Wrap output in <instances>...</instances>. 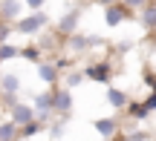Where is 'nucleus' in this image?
<instances>
[{
    "instance_id": "20",
    "label": "nucleus",
    "mask_w": 156,
    "mask_h": 141,
    "mask_svg": "<svg viewBox=\"0 0 156 141\" xmlns=\"http://www.w3.org/2000/svg\"><path fill=\"white\" fill-rule=\"evenodd\" d=\"M84 78H87V75H84V69H73V72H67V78H64V86H67V89H75Z\"/></svg>"
},
{
    "instance_id": "6",
    "label": "nucleus",
    "mask_w": 156,
    "mask_h": 141,
    "mask_svg": "<svg viewBox=\"0 0 156 141\" xmlns=\"http://www.w3.org/2000/svg\"><path fill=\"white\" fill-rule=\"evenodd\" d=\"M93 127H95V133H98L104 141H116V136L122 133V124H119V118H113V115H107V118H95Z\"/></svg>"
},
{
    "instance_id": "13",
    "label": "nucleus",
    "mask_w": 156,
    "mask_h": 141,
    "mask_svg": "<svg viewBox=\"0 0 156 141\" xmlns=\"http://www.w3.org/2000/svg\"><path fill=\"white\" fill-rule=\"evenodd\" d=\"M0 141H20V127L15 121H0Z\"/></svg>"
},
{
    "instance_id": "1",
    "label": "nucleus",
    "mask_w": 156,
    "mask_h": 141,
    "mask_svg": "<svg viewBox=\"0 0 156 141\" xmlns=\"http://www.w3.org/2000/svg\"><path fill=\"white\" fill-rule=\"evenodd\" d=\"M3 104H6V109H9V121H15L17 127H26L29 121L38 118L35 107L26 104V101H20L17 95H3Z\"/></svg>"
},
{
    "instance_id": "4",
    "label": "nucleus",
    "mask_w": 156,
    "mask_h": 141,
    "mask_svg": "<svg viewBox=\"0 0 156 141\" xmlns=\"http://www.w3.org/2000/svg\"><path fill=\"white\" fill-rule=\"evenodd\" d=\"M84 75H87L90 81H95V84H110L113 66H110V61H93V63L84 66Z\"/></svg>"
},
{
    "instance_id": "23",
    "label": "nucleus",
    "mask_w": 156,
    "mask_h": 141,
    "mask_svg": "<svg viewBox=\"0 0 156 141\" xmlns=\"http://www.w3.org/2000/svg\"><path fill=\"white\" fill-rule=\"evenodd\" d=\"M124 6H127L130 12H142L145 6H151V0H122Z\"/></svg>"
},
{
    "instance_id": "19",
    "label": "nucleus",
    "mask_w": 156,
    "mask_h": 141,
    "mask_svg": "<svg viewBox=\"0 0 156 141\" xmlns=\"http://www.w3.org/2000/svg\"><path fill=\"white\" fill-rule=\"evenodd\" d=\"M15 58H20V46H15V43H3L0 46V63L15 61Z\"/></svg>"
},
{
    "instance_id": "8",
    "label": "nucleus",
    "mask_w": 156,
    "mask_h": 141,
    "mask_svg": "<svg viewBox=\"0 0 156 141\" xmlns=\"http://www.w3.org/2000/svg\"><path fill=\"white\" fill-rule=\"evenodd\" d=\"M127 17H130V9H127L124 3H113V6H107V9H104V23H107L110 29L122 26Z\"/></svg>"
},
{
    "instance_id": "22",
    "label": "nucleus",
    "mask_w": 156,
    "mask_h": 141,
    "mask_svg": "<svg viewBox=\"0 0 156 141\" xmlns=\"http://www.w3.org/2000/svg\"><path fill=\"white\" fill-rule=\"evenodd\" d=\"M12 26H15V23H3V20H0V46H3V43H12Z\"/></svg>"
},
{
    "instance_id": "25",
    "label": "nucleus",
    "mask_w": 156,
    "mask_h": 141,
    "mask_svg": "<svg viewBox=\"0 0 156 141\" xmlns=\"http://www.w3.org/2000/svg\"><path fill=\"white\" fill-rule=\"evenodd\" d=\"M23 3H26L29 12H44V3H46V0H23Z\"/></svg>"
},
{
    "instance_id": "3",
    "label": "nucleus",
    "mask_w": 156,
    "mask_h": 141,
    "mask_svg": "<svg viewBox=\"0 0 156 141\" xmlns=\"http://www.w3.org/2000/svg\"><path fill=\"white\" fill-rule=\"evenodd\" d=\"M32 107H35V112H38V121H49L52 115H55V92L52 89L38 92V95L32 98Z\"/></svg>"
},
{
    "instance_id": "24",
    "label": "nucleus",
    "mask_w": 156,
    "mask_h": 141,
    "mask_svg": "<svg viewBox=\"0 0 156 141\" xmlns=\"http://www.w3.org/2000/svg\"><path fill=\"white\" fill-rule=\"evenodd\" d=\"M64 127H67L64 121H52V124H49V136L52 138H61L64 136Z\"/></svg>"
},
{
    "instance_id": "16",
    "label": "nucleus",
    "mask_w": 156,
    "mask_h": 141,
    "mask_svg": "<svg viewBox=\"0 0 156 141\" xmlns=\"http://www.w3.org/2000/svg\"><path fill=\"white\" fill-rule=\"evenodd\" d=\"M127 115H130V121H145L147 115H151V109L145 107V101H130Z\"/></svg>"
},
{
    "instance_id": "11",
    "label": "nucleus",
    "mask_w": 156,
    "mask_h": 141,
    "mask_svg": "<svg viewBox=\"0 0 156 141\" xmlns=\"http://www.w3.org/2000/svg\"><path fill=\"white\" fill-rule=\"evenodd\" d=\"M38 78L44 81V84L55 86L58 78H61V66H58L55 61H44V63H38Z\"/></svg>"
},
{
    "instance_id": "5",
    "label": "nucleus",
    "mask_w": 156,
    "mask_h": 141,
    "mask_svg": "<svg viewBox=\"0 0 156 141\" xmlns=\"http://www.w3.org/2000/svg\"><path fill=\"white\" fill-rule=\"evenodd\" d=\"M78 23H81V9H69L64 17H58V29H55V35L69 38V35L78 32Z\"/></svg>"
},
{
    "instance_id": "28",
    "label": "nucleus",
    "mask_w": 156,
    "mask_h": 141,
    "mask_svg": "<svg viewBox=\"0 0 156 141\" xmlns=\"http://www.w3.org/2000/svg\"><path fill=\"white\" fill-rule=\"evenodd\" d=\"M0 81H3V72H0Z\"/></svg>"
},
{
    "instance_id": "14",
    "label": "nucleus",
    "mask_w": 156,
    "mask_h": 141,
    "mask_svg": "<svg viewBox=\"0 0 156 141\" xmlns=\"http://www.w3.org/2000/svg\"><path fill=\"white\" fill-rule=\"evenodd\" d=\"M17 89H20V78H17V75L3 72V81H0V95H17Z\"/></svg>"
},
{
    "instance_id": "2",
    "label": "nucleus",
    "mask_w": 156,
    "mask_h": 141,
    "mask_svg": "<svg viewBox=\"0 0 156 141\" xmlns=\"http://www.w3.org/2000/svg\"><path fill=\"white\" fill-rule=\"evenodd\" d=\"M46 23H49L46 12H29V15H23L20 20L15 23V32H17V35H26V38H32V35H41V32H44Z\"/></svg>"
},
{
    "instance_id": "27",
    "label": "nucleus",
    "mask_w": 156,
    "mask_h": 141,
    "mask_svg": "<svg viewBox=\"0 0 156 141\" xmlns=\"http://www.w3.org/2000/svg\"><path fill=\"white\" fill-rule=\"evenodd\" d=\"M0 121H3V107H0Z\"/></svg>"
},
{
    "instance_id": "12",
    "label": "nucleus",
    "mask_w": 156,
    "mask_h": 141,
    "mask_svg": "<svg viewBox=\"0 0 156 141\" xmlns=\"http://www.w3.org/2000/svg\"><path fill=\"white\" fill-rule=\"evenodd\" d=\"M107 104H110L113 109H127L130 98H127V92L119 89V86H107Z\"/></svg>"
},
{
    "instance_id": "10",
    "label": "nucleus",
    "mask_w": 156,
    "mask_h": 141,
    "mask_svg": "<svg viewBox=\"0 0 156 141\" xmlns=\"http://www.w3.org/2000/svg\"><path fill=\"white\" fill-rule=\"evenodd\" d=\"M95 43H98V38H84L81 32H75V35L67 38V52L69 55H84V52H87L90 46H95Z\"/></svg>"
},
{
    "instance_id": "15",
    "label": "nucleus",
    "mask_w": 156,
    "mask_h": 141,
    "mask_svg": "<svg viewBox=\"0 0 156 141\" xmlns=\"http://www.w3.org/2000/svg\"><path fill=\"white\" fill-rule=\"evenodd\" d=\"M139 20H142V26H145L147 32H156V3L145 6V9L139 12Z\"/></svg>"
},
{
    "instance_id": "18",
    "label": "nucleus",
    "mask_w": 156,
    "mask_h": 141,
    "mask_svg": "<svg viewBox=\"0 0 156 141\" xmlns=\"http://www.w3.org/2000/svg\"><path fill=\"white\" fill-rule=\"evenodd\" d=\"M20 58H23V61H29V63H44V61H41V46L38 43L23 46V49H20Z\"/></svg>"
},
{
    "instance_id": "17",
    "label": "nucleus",
    "mask_w": 156,
    "mask_h": 141,
    "mask_svg": "<svg viewBox=\"0 0 156 141\" xmlns=\"http://www.w3.org/2000/svg\"><path fill=\"white\" fill-rule=\"evenodd\" d=\"M44 130H49L46 127V121H29L26 127H20V138H32V136H38V133H44Z\"/></svg>"
},
{
    "instance_id": "26",
    "label": "nucleus",
    "mask_w": 156,
    "mask_h": 141,
    "mask_svg": "<svg viewBox=\"0 0 156 141\" xmlns=\"http://www.w3.org/2000/svg\"><path fill=\"white\" fill-rule=\"evenodd\" d=\"M93 3H95V6H104V9H107V6H113L116 0H93Z\"/></svg>"
},
{
    "instance_id": "21",
    "label": "nucleus",
    "mask_w": 156,
    "mask_h": 141,
    "mask_svg": "<svg viewBox=\"0 0 156 141\" xmlns=\"http://www.w3.org/2000/svg\"><path fill=\"white\" fill-rule=\"evenodd\" d=\"M124 141H151V133H145V130H127V133H124Z\"/></svg>"
},
{
    "instance_id": "7",
    "label": "nucleus",
    "mask_w": 156,
    "mask_h": 141,
    "mask_svg": "<svg viewBox=\"0 0 156 141\" xmlns=\"http://www.w3.org/2000/svg\"><path fill=\"white\" fill-rule=\"evenodd\" d=\"M23 0H0V20L3 23H17L23 17Z\"/></svg>"
},
{
    "instance_id": "9",
    "label": "nucleus",
    "mask_w": 156,
    "mask_h": 141,
    "mask_svg": "<svg viewBox=\"0 0 156 141\" xmlns=\"http://www.w3.org/2000/svg\"><path fill=\"white\" fill-rule=\"evenodd\" d=\"M55 92V115L58 118H67L73 112V89L61 86V89H52Z\"/></svg>"
}]
</instances>
